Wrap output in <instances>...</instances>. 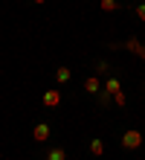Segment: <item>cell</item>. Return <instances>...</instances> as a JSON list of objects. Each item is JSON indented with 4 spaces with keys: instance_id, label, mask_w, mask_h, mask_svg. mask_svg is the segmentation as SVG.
Segmentation results:
<instances>
[{
    "instance_id": "obj_1",
    "label": "cell",
    "mask_w": 145,
    "mask_h": 160,
    "mask_svg": "<svg viewBox=\"0 0 145 160\" xmlns=\"http://www.w3.org/2000/svg\"><path fill=\"white\" fill-rule=\"evenodd\" d=\"M142 131H137V128H128V131H125V134H122V140H119V143H122V148H131V152H133V148H139L142 146Z\"/></svg>"
},
{
    "instance_id": "obj_2",
    "label": "cell",
    "mask_w": 145,
    "mask_h": 160,
    "mask_svg": "<svg viewBox=\"0 0 145 160\" xmlns=\"http://www.w3.org/2000/svg\"><path fill=\"white\" fill-rule=\"evenodd\" d=\"M50 137H52V128L46 125V122H38V125L32 128V140L35 143H46Z\"/></svg>"
},
{
    "instance_id": "obj_3",
    "label": "cell",
    "mask_w": 145,
    "mask_h": 160,
    "mask_svg": "<svg viewBox=\"0 0 145 160\" xmlns=\"http://www.w3.org/2000/svg\"><path fill=\"white\" fill-rule=\"evenodd\" d=\"M41 102H44V108H58V105H61V90H46L44 93V96H41Z\"/></svg>"
},
{
    "instance_id": "obj_4",
    "label": "cell",
    "mask_w": 145,
    "mask_h": 160,
    "mask_svg": "<svg viewBox=\"0 0 145 160\" xmlns=\"http://www.w3.org/2000/svg\"><path fill=\"white\" fill-rule=\"evenodd\" d=\"M84 90H87V93H99V90H102L99 76H87V79H84Z\"/></svg>"
},
{
    "instance_id": "obj_5",
    "label": "cell",
    "mask_w": 145,
    "mask_h": 160,
    "mask_svg": "<svg viewBox=\"0 0 145 160\" xmlns=\"http://www.w3.org/2000/svg\"><path fill=\"white\" fill-rule=\"evenodd\" d=\"M70 79H73V73H70V67H58V70H55V82H58V84H67Z\"/></svg>"
},
{
    "instance_id": "obj_6",
    "label": "cell",
    "mask_w": 145,
    "mask_h": 160,
    "mask_svg": "<svg viewBox=\"0 0 145 160\" xmlns=\"http://www.w3.org/2000/svg\"><path fill=\"white\" fill-rule=\"evenodd\" d=\"M104 90H108V93H110V96H113V93H122V82L110 76L108 82H104Z\"/></svg>"
},
{
    "instance_id": "obj_7",
    "label": "cell",
    "mask_w": 145,
    "mask_h": 160,
    "mask_svg": "<svg viewBox=\"0 0 145 160\" xmlns=\"http://www.w3.org/2000/svg\"><path fill=\"white\" fill-rule=\"evenodd\" d=\"M46 160H67V152L61 146H52L50 152H46Z\"/></svg>"
},
{
    "instance_id": "obj_8",
    "label": "cell",
    "mask_w": 145,
    "mask_h": 160,
    "mask_svg": "<svg viewBox=\"0 0 145 160\" xmlns=\"http://www.w3.org/2000/svg\"><path fill=\"white\" fill-rule=\"evenodd\" d=\"M119 6H122L119 0H99V9H102V12H116Z\"/></svg>"
},
{
    "instance_id": "obj_9",
    "label": "cell",
    "mask_w": 145,
    "mask_h": 160,
    "mask_svg": "<svg viewBox=\"0 0 145 160\" xmlns=\"http://www.w3.org/2000/svg\"><path fill=\"white\" fill-rule=\"evenodd\" d=\"M90 154L93 157H102L104 154V143H102V140H90Z\"/></svg>"
},
{
    "instance_id": "obj_10",
    "label": "cell",
    "mask_w": 145,
    "mask_h": 160,
    "mask_svg": "<svg viewBox=\"0 0 145 160\" xmlns=\"http://www.w3.org/2000/svg\"><path fill=\"white\" fill-rule=\"evenodd\" d=\"M96 96H99V105H102V108H104V105H108V102L113 99V96H110V93H108V90H104V88H102L99 93H96Z\"/></svg>"
},
{
    "instance_id": "obj_11",
    "label": "cell",
    "mask_w": 145,
    "mask_h": 160,
    "mask_svg": "<svg viewBox=\"0 0 145 160\" xmlns=\"http://www.w3.org/2000/svg\"><path fill=\"white\" fill-rule=\"evenodd\" d=\"M137 47H139V38H128V41L122 44V50H131V52H133Z\"/></svg>"
},
{
    "instance_id": "obj_12",
    "label": "cell",
    "mask_w": 145,
    "mask_h": 160,
    "mask_svg": "<svg viewBox=\"0 0 145 160\" xmlns=\"http://www.w3.org/2000/svg\"><path fill=\"white\" fill-rule=\"evenodd\" d=\"M113 102L119 108H125V105H128V96H125V93H113Z\"/></svg>"
},
{
    "instance_id": "obj_13",
    "label": "cell",
    "mask_w": 145,
    "mask_h": 160,
    "mask_svg": "<svg viewBox=\"0 0 145 160\" xmlns=\"http://www.w3.org/2000/svg\"><path fill=\"white\" fill-rule=\"evenodd\" d=\"M133 12H137V18L145 23V3H137V9H133Z\"/></svg>"
},
{
    "instance_id": "obj_14",
    "label": "cell",
    "mask_w": 145,
    "mask_h": 160,
    "mask_svg": "<svg viewBox=\"0 0 145 160\" xmlns=\"http://www.w3.org/2000/svg\"><path fill=\"white\" fill-rule=\"evenodd\" d=\"M133 55H139V58H145V44L139 41V47H137V50H133Z\"/></svg>"
},
{
    "instance_id": "obj_15",
    "label": "cell",
    "mask_w": 145,
    "mask_h": 160,
    "mask_svg": "<svg viewBox=\"0 0 145 160\" xmlns=\"http://www.w3.org/2000/svg\"><path fill=\"white\" fill-rule=\"evenodd\" d=\"M96 70H99V73H108V61H96Z\"/></svg>"
},
{
    "instance_id": "obj_16",
    "label": "cell",
    "mask_w": 145,
    "mask_h": 160,
    "mask_svg": "<svg viewBox=\"0 0 145 160\" xmlns=\"http://www.w3.org/2000/svg\"><path fill=\"white\" fill-rule=\"evenodd\" d=\"M32 3H35V6H44V3H46V0H32Z\"/></svg>"
}]
</instances>
